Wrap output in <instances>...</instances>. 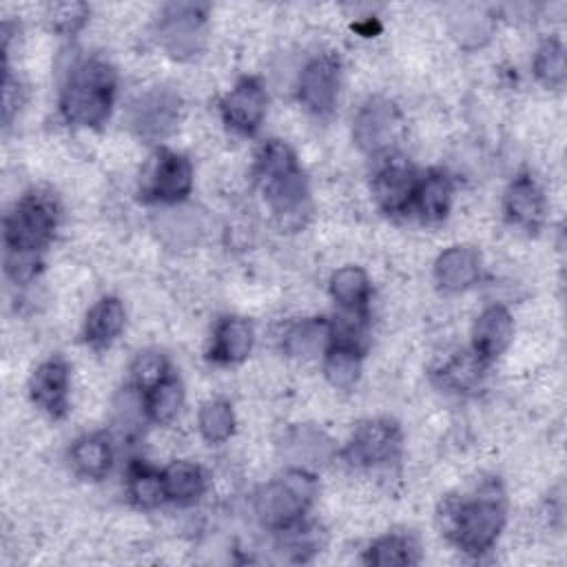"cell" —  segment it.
<instances>
[{
    "instance_id": "1",
    "label": "cell",
    "mask_w": 567,
    "mask_h": 567,
    "mask_svg": "<svg viewBox=\"0 0 567 567\" xmlns=\"http://www.w3.org/2000/svg\"><path fill=\"white\" fill-rule=\"evenodd\" d=\"M255 177L284 230H299L310 217L308 179L292 148L281 140H268L255 157Z\"/></svg>"
},
{
    "instance_id": "2",
    "label": "cell",
    "mask_w": 567,
    "mask_h": 567,
    "mask_svg": "<svg viewBox=\"0 0 567 567\" xmlns=\"http://www.w3.org/2000/svg\"><path fill=\"white\" fill-rule=\"evenodd\" d=\"M443 534L465 554L481 556L494 547L505 520V496L496 483L481 485L472 496H450L439 512Z\"/></svg>"
},
{
    "instance_id": "3",
    "label": "cell",
    "mask_w": 567,
    "mask_h": 567,
    "mask_svg": "<svg viewBox=\"0 0 567 567\" xmlns=\"http://www.w3.org/2000/svg\"><path fill=\"white\" fill-rule=\"evenodd\" d=\"M115 71L100 58L78 62L60 91V113L73 126L97 128L113 109L115 100Z\"/></svg>"
},
{
    "instance_id": "4",
    "label": "cell",
    "mask_w": 567,
    "mask_h": 567,
    "mask_svg": "<svg viewBox=\"0 0 567 567\" xmlns=\"http://www.w3.org/2000/svg\"><path fill=\"white\" fill-rule=\"evenodd\" d=\"M319 483L310 470L290 467L257 492L255 512L264 527L281 532L306 514L315 503Z\"/></svg>"
},
{
    "instance_id": "5",
    "label": "cell",
    "mask_w": 567,
    "mask_h": 567,
    "mask_svg": "<svg viewBox=\"0 0 567 567\" xmlns=\"http://www.w3.org/2000/svg\"><path fill=\"white\" fill-rule=\"evenodd\" d=\"M60 206L53 193L33 188L4 215V248L40 252L58 228Z\"/></svg>"
},
{
    "instance_id": "6",
    "label": "cell",
    "mask_w": 567,
    "mask_h": 567,
    "mask_svg": "<svg viewBox=\"0 0 567 567\" xmlns=\"http://www.w3.org/2000/svg\"><path fill=\"white\" fill-rule=\"evenodd\" d=\"M403 135V115L399 106L381 95L368 97L354 120L352 140L368 155H388Z\"/></svg>"
},
{
    "instance_id": "7",
    "label": "cell",
    "mask_w": 567,
    "mask_h": 567,
    "mask_svg": "<svg viewBox=\"0 0 567 567\" xmlns=\"http://www.w3.org/2000/svg\"><path fill=\"white\" fill-rule=\"evenodd\" d=\"M206 7L202 4H166L155 22L157 44L177 60H188L204 44Z\"/></svg>"
},
{
    "instance_id": "8",
    "label": "cell",
    "mask_w": 567,
    "mask_h": 567,
    "mask_svg": "<svg viewBox=\"0 0 567 567\" xmlns=\"http://www.w3.org/2000/svg\"><path fill=\"white\" fill-rule=\"evenodd\" d=\"M182 111L184 102L177 91L168 86H153L131 102L128 124L137 137L159 142L177 128Z\"/></svg>"
},
{
    "instance_id": "9",
    "label": "cell",
    "mask_w": 567,
    "mask_h": 567,
    "mask_svg": "<svg viewBox=\"0 0 567 567\" xmlns=\"http://www.w3.org/2000/svg\"><path fill=\"white\" fill-rule=\"evenodd\" d=\"M341 84V62L332 53L315 55L301 71L297 95L299 102L317 117H326L334 111Z\"/></svg>"
},
{
    "instance_id": "10",
    "label": "cell",
    "mask_w": 567,
    "mask_h": 567,
    "mask_svg": "<svg viewBox=\"0 0 567 567\" xmlns=\"http://www.w3.org/2000/svg\"><path fill=\"white\" fill-rule=\"evenodd\" d=\"M381 157L383 159L372 177L374 202L383 213L401 215L412 206L414 190L419 184L416 173L412 164L396 153H388Z\"/></svg>"
},
{
    "instance_id": "11",
    "label": "cell",
    "mask_w": 567,
    "mask_h": 567,
    "mask_svg": "<svg viewBox=\"0 0 567 567\" xmlns=\"http://www.w3.org/2000/svg\"><path fill=\"white\" fill-rule=\"evenodd\" d=\"M401 450V430L390 419H372L361 423L350 443L343 450V456L350 465L374 467L396 458Z\"/></svg>"
},
{
    "instance_id": "12",
    "label": "cell",
    "mask_w": 567,
    "mask_h": 567,
    "mask_svg": "<svg viewBox=\"0 0 567 567\" xmlns=\"http://www.w3.org/2000/svg\"><path fill=\"white\" fill-rule=\"evenodd\" d=\"M190 188H193L190 159L173 151H159L146 173V179L140 193L146 202L177 204L190 193Z\"/></svg>"
},
{
    "instance_id": "13",
    "label": "cell",
    "mask_w": 567,
    "mask_h": 567,
    "mask_svg": "<svg viewBox=\"0 0 567 567\" xmlns=\"http://www.w3.org/2000/svg\"><path fill=\"white\" fill-rule=\"evenodd\" d=\"M268 95L259 80L255 78H241L221 100L219 111L224 117V124L239 133V135H252L261 126V120L266 115Z\"/></svg>"
},
{
    "instance_id": "14",
    "label": "cell",
    "mask_w": 567,
    "mask_h": 567,
    "mask_svg": "<svg viewBox=\"0 0 567 567\" xmlns=\"http://www.w3.org/2000/svg\"><path fill=\"white\" fill-rule=\"evenodd\" d=\"M69 365L60 357L42 361L29 379L31 401L51 419H62L69 410Z\"/></svg>"
},
{
    "instance_id": "15",
    "label": "cell",
    "mask_w": 567,
    "mask_h": 567,
    "mask_svg": "<svg viewBox=\"0 0 567 567\" xmlns=\"http://www.w3.org/2000/svg\"><path fill=\"white\" fill-rule=\"evenodd\" d=\"M514 337V319L505 306H487L472 326V352L489 363L509 346Z\"/></svg>"
},
{
    "instance_id": "16",
    "label": "cell",
    "mask_w": 567,
    "mask_h": 567,
    "mask_svg": "<svg viewBox=\"0 0 567 567\" xmlns=\"http://www.w3.org/2000/svg\"><path fill=\"white\" fill-rule=\"evenodd\" d=\"M281 454L290 467H321L334 456L332 439L315 425H295L281 439Z\"/></svg>"
},
{
    "instance_id": "17",
    "label": "cell",
    "mask_w": 567,
    "mask_h": 567,
    "mask_svg": "<svg viewBox=\"0 0 567 567\" xmlns=\"http://www.w3.org/2000/svg\"><path fill=\"white\" fill-rule=\"evenodd\" d=\"M503 208L507 219L527 230L534 233L540 228L545 219V197L538 184L529 175H518L509 182L503 199Z\"/></svg>"
},
{
    "instance_id": "18",
    "label": "cell",
    "mask_w": 567,
    "mask_h": 567,
    "mask_svg": "<svg viewBox=\"0 0 567 567\" xmlns=\"http://www.w3.org/2000/svg\"><path fill=\"white\" fill-rule=\"evenodd\" d=\"M481 255L472 246H450L434 261V279L445 292H461L481 277Z\"/></svg>"
},
{
    "instance_id": "19",
    "label": "cell",
    "mask_w": 567,
    "mask_h": 567,
    "mask_svg": "<svg viewBox=\"0 0 567 567\" xmlns=\"http://www.w3.org/2000/svg\"><path fill=\"white\" fill-rule=\"evenodd\" d=\"M255 343V330L244 317H224L215 326L208 359L215 363H239L244 361Z\"/></svg>"
},
{
    "instance_id": "20",
    "label": "cell",
    "mask_w": 567,
    "mask_h": 567,
    "mask_svg": "<svg viewBox=\"0 0 567 567\" xmlns=\"http://www.w3.org/2000/svg\"><path fill=\"white\" fill-rule=\"evenodd\" d=\"M124 319H126V312L122 301L117 297H102L86 312L82 337L95 350L109 348L115 341V337L122 332Z\"/></svg>"
},
{
    "instance_id": "21",
    "label": "cell",
    "mask_w": 567,
    "mask_h": 567,
    "mask_svg": "<svg viewBox=\"0 0 567 567\" xmlns=\"http://www.w3.org/2000/svg\"><path fill=\"white\" fill-rule=\"evenodd\" d=\"M332 343L330 321L323 317H308L288 328L284 334V350L297 359H315L326 354Z\"/></svg>"
},
{
    "instance_id": "22",
    "label": "cell",
    "mask_w": 567,
    "mask_h": 567,
    "mask_svg": "<svg viewBox=\"0 0 567 567\" xmlns=\"http://www.w3.org/2000/svg\"><path fill=\"white\" fill-rule=\"evenodd\" d=\"M69 461L71 467L78 476L82 478H91L97 481L102 476H106V472L111 470L113 463V447L106 434H86L80 436L73 447L69 450Z\"/></svg>"
},
{
    "instance_id": "23",
    "label": "cell",
    "mask_w": 567,
    "mask_h": 567,
    "mask_svg": "<svg viewBox=\"0 0 567 567\" xmlns=\"http://www.w3.org/2000/svg\"><path fill=\"white\" fill-rule=\"evenodd\" d=\"M452 182L443 171H430L419 179L412 206L419 210L423 221H441L450 213Z\"/></svg>"
},
{
    "instance_id": "24",
    "label": "cell",
    "mask_w": 567,
    "mask_h": 567,
    "mask_svg": "<svg viewBox=\"0 0 567 567\" xmlns=\"http://www.w3.org/2000/svg\"><path fill=\"white\" fill-rule=\"evenodd\" d=\"M164 492L166 501H173L177 505H190L195 503L204 489H206V476L199 465L190 461H175L164 472Z\"/></svg>"
},
{
    "instance_id": "25",
    "label": "cell",
    "mask_w": 567,
    "mask_h": 567,
    "mask_svg": "<svg viewBox=\"0 0 567 567\" xmlns=\"http://www.w3.org/2000/svg\"><path fill=\"white\" fill-rule=\"evenodd\" d=\"M419 560V545L405 534H385L372 540L363 554V563L374 567H405Z\"/></svg>"
},
{
    "instance_id": "26",
    "label": "cell",
    "mask_w": 567,
    "mask_h": 567,
    "mask_svg": "<svg viewBox=\"0 0 567 567\" xmlns=\"http://www.w3.org/2000/svg\"><path fill=\"white\" fill-rule=\"evenodd\" d=\"M330 295L341 310H365L370 279L359 266H343L330 277Z\"/></svg>"
},
{
    "instance_id": "27",
    "label": "cell",
    "mask_w": 567,
    "mask_h": 567,
    "mask_svg": "<svg viewBox=\"0 0 567 567\" xmlns=\"http://www.w3.org/2000/svg\"><path fill=\"white\" fill-rule=\"evenodd\" d=\"M126 492L142 509H153L166 501L164 476L146 463H133L126 472Z\"/></svg>"
},
{
    "instance_id": "28",
    "label": "cell",
    "mask_w": 567,
    "mask_h": 567,
    "mask_svg": "<svg viewBox=\"0 0 567 567\" xmlns=\"http://www.w3.org/2000/svg\"><path fill=\"white\" fill-rule=\"evenodd\" d=\"M182 403H184V388L175 374L166 377L159 385H155L151 392L144 394L146 414L151 421L159 425L171 423L179 414Z\"/></svg>"
},
{
    "instance_id": "29",
    "label": "cell",
    "mask_w": 567,
    "mask_h": 567,
    "mask_svg": "<svg viewBox=\"0 0 567 567\" xmlns=\"http://www.w3.org/2000/svg\"><path fill=\"white\" fill-rule=\"evenodd\" d=\"M361 359L363 352L359 350L346 346H330L323 354V374L330 385L339 390L352 388L361 374Z\"/></svg>"
},
{
    "instance_id": "30",
    "label": "cell",
    "mask_w": 567,
    "mask_h": 567,
    "mask_svg": "<svg viewBox=\"0 0 567 567\" xmlns=\"http://www.w3.org/2000/svg\"><path fill=\"white\" fill-rule=\"evenodd\" d=\"M199 432L202 436L217 445L224 443L226 439L233 436L235 432V412L233 405L226 399H208L202 403L199 414H197Z\"/></svg>"
},
{
    "instance_id": "31",
    "label": "cell",
    "mask_w": 567,
    "mask_h": 567,
    "mask_svg": "<svg viewBox=\"0 0 567 567\" xmlns=\"http://www.w3.org/2000/svg\"><path fill=\"white\" fill-rule=\"evenodd\" d=\"M534 75L547 89H560L565 84V47L560 40H545L534 55Z\"/></svg>"
},
{
    "instance_id": "32",
    "label": "cell",
    "mask_w": 567,
    "mask_h": 567,
    "mask_svg": "<svg viewBox=\"0 0 567 567\" xmlns=\"http://www.w3.org/2000/svg\"><path fill=\"white\" fill-rule=\"evenodd\" d=\"M166 377H171L168 361L162 352H155V350L140 352L131 365V385L137 388L142 394L151 392Z\"/></svg>"
},
{
    "instance_id": "33",
    "label": "cell",
    "mask_w": 567,
    "mask_h": 567,
    "mask_svg": "<svg viewBox=\"0 0 567 567\" xmlns=\"http://www.w3.org/2000/svg\"><path fill=\"white\" fill-rule=\"evenodd\" d=\"M492 18L478 9L461 11V18H452V35L465 49L481 47L492 35Z\"/></svg>"
},
{
    "instance_id": "34",
    "label": "cell",
    "mask_w": 567,
    "mask_h": 567,
    "mask_svg": "<svg viewBox=\"0 0 567 567\" xmlns=\"http://www.w3.org/2000/svg\"><path fill=\"white\" fill-rule=\"evenodd\" d=\"M157 230L173 246H186V244L195 241L197 230H199V221H197V215L193 210H186V208L166 210V215H162L157 219Z\"/></svg>"
},
{
    "instance_id": "35",
    "label": "cell",
    "mask_w": 567,
    "mask_h": 567,
    "mask_svg": "<svg viewBox=\"0 0 567 567\" xmlns=\"http://www.w3.org/2000/svg\"><path fill=\"white\" fill-rule=\"evenodd\" d=\"M483 365L485 363L474 352H461V357H454L443 365L441 379L452 390H470L481 379Z\"/></svg>"
},
{
    "instance_id": "36",
    "label": "cell",
    "mask_w": 567,
    "mask_h": 567,
    "mask_svg": "<svg viewBox=\"0 0 567 567\" xmlns=\"http://www.w3.org/2000/svg\"><path fill=\"white\" fill-rule=\"evenodd\" d=\"M281 547L292 560H308L315 551H319V529L297 520L295 525L281 529Z\"/></svg>"
},
{
    "instance_id": "37",
    "label": "cell",
    "mask_w": 567,
    "mask_h": 567,
    "mask_svg": "<svg viewBox=\"0 0 567 567\" xmlns=\"http://www.w3.org/2000/svg\"><path fill=\"white\" fill-rule=\"evenodd\" d=\"M91 9L84 2H51L47 4L44 18L49 20L51 29L60 33H75L89 18Z\"/></svg>"
},
{
    "instance_id": "38",
    "label": "cell",
    "mask_w": 567,
    "mask_h": 567,
    "mask_svg": "<svg viewBox=\"0 0 567 567\" xmlns=\"http://www.w3.org/2000/svg\"><path fill=\"white\" fill-rule=\"evenodd\" d=\"M42 259L40 252L33 250H4V272L13 284H29L31 279H35V275L40 272Z\"/></svg>"
},
{
    "instance_id": "39",
    "label": "cell",
    "mask_w": 567,
    "mask_h": 567,
    "mask_svg": "<svg viewBox=\"0 0 567 567\" xmlns=\"http://www.w3.org/2000/svg\"><path fill=\"white\" fill-rule=\"evenodd\" d=\"M2 102H4V124H9L11 122V117H13V113L20 109V104H22V97H20V93H22V89H20V84H18V80L11 75V71H9V66H4V80H2Z\"/></svg>"
}]
</instances>
